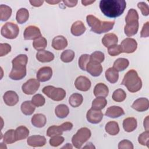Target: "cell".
<instances>
[{"mask_svg": "<svg viewBox=\"0 0 149 149\" xmlns=\"http://www.w3.org/2000/svg\"><path fill=\"white\" fill-rule=\"evenodd\" d=\"M126 7L124 0H101L100 8L102 13L107 17L115 18L120 16Z\"/></svg>", "mask_w": 149, "mask_h": 149, "instance_id": "1", "label": "cell"}, {"mask_svg": "<svg viewBox=\"0 0 149 149\" xmlns=\"http://www.w3.org/2000/svg\"><path fill=\"white\" fill-rule=\"evenodd\" d=\"M28 57L25 54H20L12 61V69L9 73V77L14 80L23 79L26 75V65Z\"/></svg>", "mask_w": 149, "mask_h": 149, "instance_id": "2", "label": "cell"}, {"mask_svg": "<svg viewBox=\"0 0 149 149\" xmlns=\"http://www.w3.org/2000/svg\"><path fill=\"white\" fill-rule=\"evenodd\" d=\"M86 20L88 25L91 27V31L99 34L110 31L115 24L114 21H101L92 15H87Z\"/></svg>", "mask_w": 149, "mask_h": 149, "instance_id": "3", "label": "cell"}, {"mask_svg": "<svg viewBox=\"0 0 149 149\" xmlns=\"http://www.w3.org/2000/svg\"><path fill=\"white\" fill-rule=\"evenodd\" d=\"M121 84L125 86L129 91L136 93L141 88L142 81L137 72L131 69L124 76Z\"/></svg>", "mask_w": 149, "mask_h": 149, "instance_id": "4", "label": "cell"}, {"mask_svg": "<svg viewBox=\"0 0 149 149\" xmlns=\"http://www.w3.org/2000/svg\"><path fill=\"white\" fill-rule=\"evenodd\" d=\"M91 135V133L88 128H80L72 138V142L73 146L77 148H80L82 145L90 139Z\"/></svg>", "mask_w": 149, "mask_h": 149, "instance_id": "5", "label": "cell"}, {"mask_svg": "<svg viewBox=\"0 0 149 149\" xmlns=\"http://www.w3.org/2000/svg\"><path fill=\"white\" fill-rule=\"evenodd\" d=\"M42 93L54 101H60L66 96V91L62 88H56L52 86H47L42 90Z\"/></svg>", "mask_w": 149, "mask_h": 149, "instance_id": "6", "label": "cell"}, {"mask_svg": "<svg viewBox=\"0 0 149 149\" xmlns=\"http://www.w3.org/2000/svg\"><path fill=\"white\" fill-rule=\"evenodd\" d=\"M19 33V29L17 25L13 22H7L1 27V34L6 38H16Z\"/></svg>", "mask_w": 149, "mask_h": 149, "instance_id": "7", "label": "cell"}, {"mask_svg": "<svg viewBox=\"0 0 149 149\" xmlns=\"http://www.w3.org/2000/svg\"><path fill=\"white\" fill-rule=\"evenodd\" d=\"M40 86V82L37 79H30L22 85V90L24 94L32 95L38 90Z\"/></svg>", "mask_w": 149, "mask_h": 149, "instance_id": "8", "label": "cell"}, {"mask_svg": "<svg viewBox=\"0 0 149 149\" xmlns=\"http://www.w3.org/2000/svg\"><path fill=\"white\" fill-rule=\"evenodd\" d=\"M120 45L122 52L131 54L136 50L137 47V43L134 38H126L121 42Z\"/></svg>", "mask_w": 149, "mask_h": 149, "instance_id": "9", "label": "cell"}, {"mask_svg": "<svg viewBox=\"0 0 149 149\" xmlns=\"http://www.w3.org/2000/svg\"><path fill=\"white\" fill-rule=\"evenodd\" d=\"M24 39L26 40H36L41 36L40 29L33 25L27 26L24 31Z\"/></svg>", "mask_w": 149, "mask_h": 149, "instance_id": "10", "label": "cell"}, {"mask_svg": "<svg viewBox=\"0 0 149 149\" xmlns=\"http://www.w3.org/2000/svg\"><path fill=\"white\" fill-rule=\"evenodd\" d=\"M91 81L86 76H80L77 77L74 81L76 88L81 91H87L91 87Z\"/></svg>", "mask_w": 149, "mask_h": 149, "instance_id": "11", "label": "cell"}, {"mask_svg": "<svg viewBox=\"0 0 149 149\" xmlns=\"http://www.w3.org/2000/svg\"><path fill=\"white\" fill-rule=\"evenodd\" d=\"M87 120L91 123L97 124L100 123L103 118V113L101 110L90 109L86 114Z\"/></svg>", "mask_w": 149, "mask_h": 149, "instance_id": "12", "label": "cell"}, {"mask_svg": "<svg viewBox=\"0 0 149 149\" xmlns=\"http://www.w3.org/2000/svg\"><path fill=\"white\" fill-rule=\"evenodd\" d=\"M52 75V70L49 66L41 68L37 73V79L39 81L45 82L49 80Z\"/></svg>", "mask_w": 149, "mask_h": 149, "instance_id": "13", "label": "cell"}, {"mask_svg": "<svg viewBox=\"0 0 149 149\" xmlns=\"http://www.w3.org/2000/svg\"><path fill=\"white\" fill-rule=\"evenodd\" d=\"M132 108L139 112L146 111L149 108V101L146 98H139L134 101Z\"/></svg>", "mask_w": 149, "mask_h": 149, "instance_id": "14", "label": "cell"}, {"mask_svg": "<svg viewBox=\"0 0 149 149\" xmlns=\"http://www.w3.org/2000/svg\"><path fill=\"white\" fill-rule=\"evenodd\" d=\"M27 143L29 146L33 147H42L46 144V139L43 136L34 135L28 137Z\"/></svg>", "mask_w": 149, "mask_h": 149, "instance_id": "15", "label": "cell"}, {"mask_svg": "<svg viewBox=\"0 0 149 149\" xmlns=\"http://www.w3.org/2000/svg\"><path fill=\"white\" fill-rule=\"evenodd\" d=\"M3 100L7 105L14 106L19 102V96L15 91L9 90L5 93Z\"/></svg>", "mask_w": 149, "mask_h": 149, "instance_id": "16", "label": "cell"}, {"mask_svg": "<svg viewBox=\"0 0 149 149\" xmlns=\"http://www.w3.org/2000/svg\"><path fill=\"white\" fill-rule=\"evenodd\" d=\"M86 70L91 76H99L102 72V67L99 63L89 61L86 66Z\"/></svg>", "mask_w": 149, "mask_h": 149, "instance_id": "17", "label": "cell"}, {"mask_svg": "<svg viewBox=\"0 0 149 149\" xmlns=\"http://www.w3.org/2000/svg\"><path fill=\"white\" fill-rule=\"evenodd\" d=\"M68 46V41L63 36L55 37L52 41V47L56 50H62Z\"/></svg>", "mask_w": 149, "mask_h": 149, "instance_id": "18", "label": "cell"}, {"mask_svg": "<svg viewBox=\"0 0 149 149\" xmlns=\"http://www.w3.org/2000/svg\"><path fill=\"white\" fill-rule=\"evenodd\" d=\"M125 114L123 109L119 106H111L107 108L105 115L112 118H119Z\"/></svg>", "mask_w": 149, "mask_h": 149, "instance_id": "19", "label": "cell"}, {"mask_svg": "<svg viewBox=\"0 0 149 149\" xmlns=\"http://www.w3.org/2000/svg\"><path fill=\"white\" fill-rule=\"evenodd\" d=\"M86 28L84 23L80 20H77L74 22L71 26V33L74 36H80L82 35L85 31Z\"/></svg>", "mask_w": 149, "mask_h": 149, "instance_id": "20", "label": "cell"}, {"mask_svg": "<svg viewBox=\"0 0 149 149\" xmlns=\"http://www.w3.org/2000/svg\"><path fill=\"white\" fill-rule=\"evenodd\" d=\"M109 89L107 85L102 83H99L95 85L94 88V94L95 97H106L108 95Z\"/></svg>", "mask_w": 149, "mask_h": 149, "instance_id": "21", "label": "cell"}, {"mask_svg": "<svg viewBox=\"0 0 149 149\" xmlns=\"http://www.w3.org/2000/svg\"><path fill=\"white\" fill-rule=\"evenodd\" d=\"M36 58L41 62H49L54 60V55L49 51L42 50L37 52L36 54Z\"/></svg>", "mask_w": 149, "mask_h": 149, "instance_id": "22", "label": "cell"}, {"mask_svg": "<svg viewBox=\"0 0 149 149\" xmlns=\"http://www.w3.org/2000/svg\"><path fill=\"white\" fill-rule=\"evenodd\" d=\"M118 41L117 36L113 33H107L104 35L102 39V44L107 48L117 44Z\"/></svg>", "mask_w": 149, "mask_h": 149, "instance_id": "23", "label": "cell"}, {"mask_svg": "<svg viewBox=\"0 0 149 149\" xmlns=\"http://www.w3.org/2000/svg\"><path fill=\"white\" fill-rule=\"evenodd\" d=\"M137 123L136 118L129 117L125 119L123 121V127L127 132H132L137 127Z\"/></svg>", "mask_w": 149, "mask_h": 149, "instance_id": "24", "label": "cell"}, {"mask_svg": "<svg viewBox=\"0 0 149 149\" xmlns=\"http://www.w3.org/2000/svg\"><path fill=\"white\" fill-rule=\"evenodd\" d=\"M32 125L36 127H44L47 122V119L44 115L42 113H36L33 116L31 120Z\"/></svg>", "mask_w": 149, "mask_h": 149, "instance_id": "25", "label": "cell"}, {"mask_svg": "<svg viewBox=\"0 0 149 149\" xmlns=\"http://www.w3.org/2000/svg\"><path fill=\"white\" fill-rule=\"evenodd\" d=\"M139 22H134L129 23H126L124 28L125 34L128 36L131 37L135 35L139 30Z\"/></svg>", "mask_w": 149, "mask_h": 149, "instance_id": "26", "label": "cell"}, {"mask_svg": "<svg viewBox=\"0 0 149 149\" xmlns=\"http://www.w3.org/2000/svg\"><path fill=\"white\" fill-rule=\"evenodd\" d=\"M29 17V10L24 8L19 9L16 13V19L19 24H23L26 22Z\"/></svg>", "mask_w": 149, "mask_h": 149, "instance_id": "27", "label": "cell"}, {"mask_svg": "<svg viewBox=\"0 0 149 149\" xmlns=\"http://www.w3.org/2000/svg\"><path fill=\"white\" fill-rule=\"evenodd\" d=\"M129 62L127 59L120 58L117 59L113 63V67L118 72H121L125 70L129 66Z\"/></svg>", "mask_w": 149, "mask_h": 149, "instance_id": "28", "label": "cell"}, {"mask_svg": "<svg viewBox=\"0 0 149 149\" xmlns=\"http://www.w3.org/2000/svg\"><path fill=\"white\" fill-rule=\"evenodd\" d=\"M107 80L111 83H115L119 79V73L113 68H108L105 73Z\"/></svg>", "mask_w": 149, "mask_h": 149, "instance_id": "29", "label": "cell"}, {"mask_svg": "<svg viewBox=\"0 0 149 149\" xmlns=\"http://www.w3.org/2000/svg\"><path fill=\"white\" fill-rule=\"evenodd\" d=\"M29 134V130L24 126H20L15 130L16 141L26 139Z\"/></svg>", "mask_w": 149, "mask_h": 149, "instance_id": "30", "label": "cell"}, {"mask_svg": "<svg viewBox=\"0 0 149 149\" xmlns=\"http://www.w3.org/2000/svg\"><path fill=\"white\" fill-rule=\"evenodd\" d=\"M20 108L23 114L25 115H31L34 112L36 107L31 101H26L22 104Z\"/></svg>", "mask_w": 149, "mask_h": 149, "instance_id": "31", "label": "cell"}, {"mask_svg": "<svg viewBox=\"0 0 149 149\" xmlns=\"http://www.w3.org/2000/svg\"><path fill=\"white\" fill-rule=\"evenodd\" d=\"M107 133L112 136L116 135L119 132V127L118 123L115 121H110L108 122L105 127Z\"/></svg>", "mask_w": 149, "mask_h": 149, "instance_id": "32", "label": "cell"}, {"mask_svg": "<svg viewBox=\"0 0 149 149\" xmlns=\"http://www.w3.org/2000/svg\"><path fill=\"white\" fill-rule=\"evenodd\" d=\"M12 10L10 7L6 5H0V19L2 22L6 21L12 15Z\"/></svg>", "mask_w": 149, "mask_h": 149, "instance_id": "33", "label": "cell"}, {"mask_svg": "<svg viewBox=\"0 0 149 149\" xmlns=\"http://www.w3.org/2000/svg\"><path fill=\"white\" fill-rule=\"evenodd\" d=\"M83 97L81 94L79 93H73L69 98V104L74 108L79 107L83 102Z\"/></svg>", "mask_w": 149, "mask_h": 149, "instance_id": "34", "label": "cell"}, {"mask_svg": "<svg viewBox=\"0 0 149 149\" xmlns=\"http://www.w3.org/2000/svg\"><path fill=\"white\" fill-rule=\"evenodd\" d=\"M55 113L58 118L63 119L68 115L69 109L67 105L65 104H59L55 108Z\"/></svg>", "mask_w": 149, "mask_h": 149, "instance_id": "35", "label": "cell"}, {"mask_svg": "<svg viewBox=\"0 0 149 149\" xmlns=\"http://www.w3.org/2000/svg\"><path fill=\"white\" fill-rule=\"evenodd\" d=\"M107 104V101L105 97H98L93 101L91 108L96 110H101L104 108Z\"/></svg>", "mask_w": 149, "mask_h": 149, "instance_id": "36", "label": "cell"}, {"mask_svg": "<svg viewBox=\"0 0 149 149\" xmlns=\"http://www.w3.org/2000/svg\"><path fill=\"white\" fill-rule=\"evenodd\" d=\"M47 45V41L46 38L42 36H40L34 40L33 42V46L35 49L40 51L44 50Z\"/></svg>", "mask_w": 149, "mask_h": 149, "instance_id": "37", "label": "cell"}, {"mask_svg": "<svg viewBox=\"0 0 149 149\" xmlns=\"http://www.w3.org/2000/svg\"><path fill=\"white\" fill-rule=\"evenodd\" d=\"M3 141L6 144H12L16 141L15 130L9 129L7 130L3 137Z\"/></svg>", "mask_w": 149, "mask_h": 149, "instance_id": "38", "label": "cell"}, {"mask_svg": "<svg viewBox=\"0 0 149 149\" xmlns=\"http://www.w3.org/2000/svg\"><path fill=\"white\" fill-rule=\"evenodd\" d=\"M63 131L59 126L52 125L49 127L47 131V135L48 137H53L56 136H61L62 134Z\"/></svg>", "mask_w": 149, "mask_h": 149, "instance_id": "39", "label": "cell"}, {"mask_svg": "<svg viewBox=\"0 0 149 149\" xmlns=\"http://www.w3.org/2000/svg\"><path fill=\"white\" fill-rule=\"evenodd\" d=\"M74 58V52L72 50L66 49L63 51L61 55V59L65 63L72 62Z\"/></svg>", "mask_w": 149, "mask_h": 149, "instance_id": "40", "label": "cell"}, {"mask_svg": "<svg viewBox=\"0 0 149 149\" xmlns=\"http://www.w3.org/2000/svg\"><path fill=\"white\" fill-rule=\"evenodd\" d=\"M126 97V94L125 91L121 89L118 88L113 91L112 94V99L116 102H122L123 101Z\"/></svg>", "mask_w": 149, "mask_h": 149, "instance_id": "41", "label": "cell"}, {"mask_svg": "<svg viewBox=\"0 0 149 149\" xmlns=\"http://www.w3.org/2000/svg\"><path fill=\"white\" fill-rule=\"evenodd\" d=\"M139 20V15L137 12L134 9L129 10L127 14L125 17V22L126 23H129Z\"/></svg>", "mask_w": 149, "mask_h": 149, "instance_id": "42", "label": "cell"}, {"mask_svg": "<svg viewBox=\"0 0 149 149\" xmlns=\"http://www.w3.org/2000/svg\"><path fill=\"white\" fill-rule=\"evenodd\" d=\"M105 59L104 54L101 51H97L91 54L90 56V61L97 62L101 63H102Z\"/></svg>", "mask_w": 149, "mask_h": 149, "instance_id": "43", "label": "cell"}, {"mask_svg": "<svg viewBox=\"0 0 149 149\" xmlns=\"http://www.w3.org/2000/svg\"><path fill=\"white\" fill-rule=\"evenodd\" d=\"M31 101L35 107H39L44 105L45 100L43 95L40 94H37L32 97Z\"/></svg>", "mask_w": 149, "mask_h": 149, "instance_id": "44", "label": "cell"}, {"mask_svg": "<svg viewBox=\"0 0 149 149\" xmlns=\"http://www.w3.org/2000/svg\"><path fill=\"white\" fill-rule=\"evenodd\" d=\"M90 56L88 54H83L79 59V66L83 70H86V66L90 61Z\"/></svg>", "mask_w": 149, "mask_h": 149, "instance_id": "45", "label": "cell"}, {"mask_svg": "<svg viewBox=\"0 0 149 149\" xmlns=\"http://www.w3.org/2000/svg\"><path fill=\"white\" fill-rule=\"evenodd\" d=\"M149 141V132L148 130H146L141 134H140L138 137V142L142 146H146L147 147L148 146Z\"/></svg>", "mask_w": 149, "mask_h": 149, "instance_id": "46", "label": "cell"}, {"mask_svg": "<svg viewBox=\"0 0 149 149\" xmlns=\"http://www.w3.org/2000/svg\"><path fill=\"white\" fill-rule=\"evenodd\" d=\"M108 52L111 56H115L121 54L122 52V51L120 45L116 44L108 47Z\"/></svg>", "mask_w": 149, "mask_h": 149, "instance_id": "47", "label": "cell"}, {"mask_svg": "<svg viewBox=\"0 0 149 149\" xmlns=\"http://www.w3.org/2000/svg\"><path fill=\"white\" fill-rule=\"evenodd\" d=\"M64 137L61 136H56L51 137L49 139V144L52 147H58L64 141Z\"/></svg>", "mask_w": 149, "mask_h": 149, "instance_id": "48", "label": "cell"}, {"mask_svg": "<svg viewBox=\"0 0 149 149\" xmlns=\"http://www.w3.org/2000/svg\"><path fill=\"white\" fill-rule=\"evenodd\" d=\"M133 143L128 140H123L118 144L119 149H133Z\"/></svg>", "mask_w": 149, "mask_h": 149, "instance_id": "49", "label": "cell"}, {"mask_svg": "<svg viewBox=\"0 0 149 149\" xmlns=\"http://www.w3.org/2000/svg\"><path fill=\"white\" fill-rule=\"evenodd\" d=\"M11 51V46L8 43H1L0 56H3L7 55Z\"/></svg>", "mask_w": 149, "mask_h": 149, "instance_id": "50", "label": "cell"}, {"mask_svg": "<svg viewBox=\"0 0 149 149\" xmlns=\"http://www.w3.org/2000/svg\"><path fill=\"white\" fill-rule=\"evenodd\" d=\"M138 8L141 10V13L143 16H147L149 14V7L148 5L144 2H140L137 3Z\"/></svg>", "mask_w": 149, "mask_h": 149, "instance_id": "51", "label": "cell"}, {"mask_svg": "<svg viewBox=\"0 0 149 149\" xmlns=\"http://www.w3.org/2000/svg\"><path fill=\"white\" fill-rule=\"evenodd\" d=\"M149 22H147L143 26L140 36L141 37H148L149 36Z\"/></svg>", "mask_w": 149, "mask_h": 149, "instance_id": "52", "label": "cell"}, {"mask_svg": "<svg viewBox=\"0 0 149 149\" xmlns=\"http://www.w3.org/2000/svg\"><path fill=\"white\" fill-rule=\"evenodd\" d=\"M62 130L64 131H69L73 127V124L69 122H66L63 123L62 125H60Z\"/></svg>", "mask_w": 149, "mask_h": 149, "instance_id": "53", "label": "cell"}, {"mask_svg": "<svg viewBox=\"0 0 149 149\" xmlns=\"http://www.w3.org/2000/svg\"><path fill=\"white\" fill-rule=\"evenodd\" d=\"M65 5H66L68 7H74L75 6L77 3V1H67V0H63L62 1Z\"/></svg>", "mask_w": 149, "mask_h": 149, "instance_id": "54", "label": "cell"}, {"mask_svg": "<svg viewBox=\"0 0 149 149\" xmlns=\"http://www.w3.org/2000/svg\"><path fill=\"white\" fill-rule=\"evenodd\" d=\"M29 2L32 6L35 7H39L44 3V1H30Z\"/></svg>", "mask_w": 149, "mask_h": 149, "instance_id": "55", "label": "cell"}, {"mask_svg": "<svg viewBox=\"0 0 149 149\" xmlns=\"http://www.w3.org/2000/svg\"><path fill=\"white\" fill-rule=\"evenodd\" d=\"M143 125L146 130H148V116H147V117L144 119Z\"/></svg>", "mask_w": 149, "mask_h": 149, "instance_id": "56", "label": "cell"}, {"mask_svg": "<svg viewBox=\"0 0 149 149\" xmlns=\"http://www.w3.org/2000/svg\"><path fill=\"white\" fill-rule=\"evenodd\" d=\"M95 2V1H81V3L84 6H87V5H91V3H94Z\"/></svg>", "mask_w": 149, "mask_h": 149, "instance_id": "57", "label": "cell"}, {"mask_svg": "<svg viewBox=\"0 0 149 149\" xmlns=\"http://www.w3.org/2000/svg\"><path fill=\"white\" fill-rule=\"evenodd\" d=\"M83 148H90V149H92V148H95V146L91 143H88L86 146H85L84 147H83Z\"/></svg>", "mask_w": 149, "mask_h": 149, "instance_id": "58", "label": "cell"}, {"mask_svg": "<svg viewBox=\"0 0 149 149\" xmlns=\"http://www.w3.org/2000/svg\"><path fill=\"white\" fill-rule=\"evenodd\" d=\"M61 1H46V2L47 3H48L49 4H51V5H54V4H56L59 2H60Z\"/></svg>", "mask_w": 149, "mask_h": 149, "instance_id": "59", "label": "cell"}, {"mask_svg": "<svg viewBox=\"0 0 149 149\" xmlns=\"http://www.w3.org/2000/svg\"><path fill=\"white\" fill-rule=\"evenodd\" d=\"M73 148L72 146L69 143H67L65 146H64L63 147H62V148H68V149L69 148Z\"/></svg>", "mask_w": 149, "mask_h": 149, "instance_id": "60", "label": "cell"}]
</instances>
